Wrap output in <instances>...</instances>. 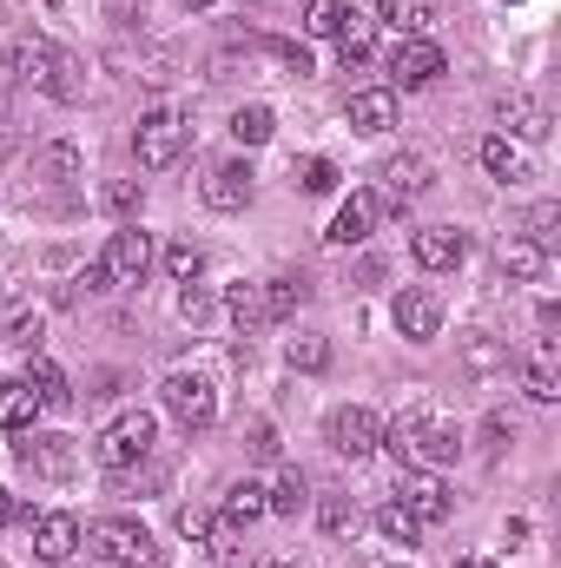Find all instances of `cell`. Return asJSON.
Returning <instances> with one entry per match:
<instances>
[{
    "instance_id": "6da1fadb",
    "label": "cell",
    "mask_w": 561,
    "mask_h": 568,
    "mask_svg": "<svg viewBox=\"0 0 561 568\" xmlns=\"http://www.w3.org/2000/svg\"><path fill=\"white\" fill-rule=\"evenodd\" d=\"M377 449H390L404 469H449L456 463V449H462V436L456 424H442V417H429V410H410V417H397V424L384 429V443Z\"/></svg>"
},
{
    "instance_id": "7a4b0ae2",
    "label": "cell",
    "mask_w": 561,
    "mask_h": 568,
    "mask_svg": "<svg viewBox=\"0 0 561 568\" xmlns=\"http://www.w3.org/2000/svg\"><path fill=\"white\" fill-rule=\"evenodd\" d=\"M185 145H192V120H185L178 106H152V113H140L133 152H140L145 172H165V165H178V159H185Z\"/></svg>"
},
{
    "instance_id": "3957f363",
    "label": "cell",
    "mask_w": 561,
    "mask_h": 568,
    "mask_svg": "<svg viewBox=\"0 0 561 568\" xmlns=\"http://www.w3.org/2000/svg\"><path fill=\"white\" fill-rule=\"evenodd\" d=\"M86 542H93L113 568H159V542H152V529L133 523V516H106V523H93Z\"/></svg>"
},
{
    "instance_id": "277c9868",
    "label": "cell",
    "mask_w": 561,
    "mask_h": 568,
    "mask_svg": "<svg viewBox=\"0 0 561 568\" xmlns=\"http://www.w3.org/2000/svg\"><path fill=\"white\" fill-rule=\"evenodd\" d=\"M152 436H159V424L145 417V410H126V417H113V424L100 429V463L106 469H140L145 456H152Z\"/></svg>"
},
{
    "instance_id": "5b68a950",
    "label": "cell",
    "mask_w": 561,
    "mask_h": 568,
    "mask_svg": "<svg viewBox=\"0 0 561 568\" xmlns=\"http://www.w3.org/2000/svg\"><path fill=\"white\" fill-rule=\"evenodd\" d=\"M159 397H165V410L185 429H212V417H218V390H212L205 377H192V371H172V377L159 384Z\"/></svg>"
},
{
    "instance_id": "8992f818",
    "label": "cell",
    "mask_w": 561,
    "mask_h": 568,
    "mask_svg": "<svg viewBox=\"0 0 561 568\" xmlns=\"http://www.w3.org/2000/svg\"><path fill=\"white\" fill-rule=\"evenodd\" d=\"M324 436H330V449H337V456L364 463V456L384 443V424H377V410H364V404H344V410H330Z\"/></svg>"
},
{
    "instance_id": "52a82bcc",
    "label": "cell",
    "mask_w": 561,
    "mask_h": 568,
    "mask_svg": "<svg viewBox=\"0 0 561 568\" xmlns=\"http://www.w3.org/2000/svg\"><path fill=\"white\" fill-rule=\"evenodd\" d=\"M436 179H429V159L422 152H397L384 159V192H377V212H404L410 199H422Z\"/></svg>"
},
{
    "instance_id": "ba28073f",
    "label": "cell",
    "mask_w": 561,
    "mask_h": 568,
    "mask_svg": "<svg viewBox=\"0 0 561 568\" xmlns=\"http://www.w3.org/2000/svg\"><path fill=\"white\" fill-rule=\"evenodd\" d=\"M390 80H397V87H429V80H442V47H436L429 33L397 40V47H390Z\"/></svg>"
},
{
    "instance_id": "9c48e42d",
    "label": "cell",
    "mask_w": 561,
    "mask_h": 568,
    "mask_svg": "<svg viewBox=\"0 0 561 568\" xmlns=\"http://www.w3.org/2000/svg\"><path fill=\"white\" fill-rule=\"evenodd\" d=\"M106 284H140L152 272V239H145L140 225H126V232H113L106 239Z\"/></svg>"
},
{
    "instance_id": "30bf717a",
    "label": "cell",
    "mask_w": 561,
    "mask_h": 568,
    "mask_svg": "<svg viewBox=\"0 0 561 568\" xmlns=\"http://www.w3.org/2000/svg\"><path fill=\"white\" fill-rule=\"evenodd\" d=\"M397 503H404L422 529H429V523H442V516H449V483H442L436 469H404V483H397Z\"/></svg>"
},
{
    "instance_id": "8fae6325",
    "label": "cell",
    "mask_w": 561,
    "mask_h": 568,
    "mask_svg": "<svg viewBox=\"0 0 561 568\" xmlns=\"http://www.w3.org/2000/svg\"><path fill=\"white\" fill-rule=\"evenodd\" d=\"M397 331L410 337V344H429L436 331H442V297L429 291V284H410V291H397Z\"/></svg>"
},
{
    "instance_id": "7c38bea8",
    "label": "cell",
    "mask_w": 561,
    "mask_h": 568,
    "mask_svg": "<svg viewBox=\"0 0 561 568\" xmlns=\"http://www.w3.org/2000/svg\"><path fill=\"white\" fill-rule=\"evenodd\" d=\"M13 449H20V463H27L33 476H53V483H67V476H73V443H67V436H53V429H27Z\"/></svg>"
},
{
    "instance_id": "4fadbf2b",
    "label": "cell",
    "mask_w": 561,
    "mask_h": 568,
    "mask_svg": "<svg viewBox=\"0 0 561 568\" xmlns=\"http://www.w3.org/2000/svg\"><path fill=\"white\" fill-rule=\"evenodd\" d=\"M205 205H212V212H245V205H252V165H245V159L212 165V179H205Z\"/></svg>"
},
{
    "instance_id": "5bb4252c",
    "label": "cell",
    "mask_w": 561,
    "mask_h": 568,
    "mask_svg": "<svg viewBox=\"0 0 561 568\" xmlns=\"http://www.w3.org/2000/svg\"><path fill=\"white\" fill-rule=\"evenodd\" d=\"M522 390H529V404H555L561 397V344L555 337H536L529 371H522Z\"/></svg>"
},
{
    "instance_id": "9a60e30c",
    "label": "cell",
    "mask_w": 561,
    "mask_h": 568,
    "mask_svg": "<svg viewBox=\"0 0 561 568\" xmlns=\"http://www.w3.org/2000/svg\"><path fill=\"white\" fill-rule=\"evenodd\" d=\"M410 252H417V265H422V272H449V265H462L469 239H462L456 225H422L417 239H410Z\"/></svg>"
},
{
    "instance_id": "2e32d148",
    "label": "cell",
    "mask_w": 561,
    "mask_h": 568,
    "mask_svg": "<svg viewBox=\"0 0 561 568\" xmlns=\"http://www.w3.org/2000/svg\"><path fill=\"white\" fill-rule=\"evenodd\" d=\"M370 225H377V192H350L344 205H337V219H330V245H364L370 239Z\"/></svg>"
},
{
    "instance_id": "e0dca14e",
    "label": "cell",
    "mask_w": 561,
    "mask_h": 568,
    "mask_svg": "<svg viewBox=\"0 0 561 568\" xmlns=\"http://www.w3.org/2000/svg\"><path fill=\"white\" fill-rule=\"evenodd\" d=\"M53 60H60V47H53V40H40V33H20V40L7 47V67H13V80H33V87H47Z\"/></svg>"
},
{
    "instance_id": "ac0fdd59",
    "label": "cell",
    "mask_w": 561,
    "mask_h": 568,
    "mask_svg": "<svg viewBox=\"0 0 561 568\" xmlns=\"http://www.w3.org/2000/svg\"><path fill=\"white\" fill-rule=\"evenodd\" d=\"M482 165H489V179H502V185H522L536 165H529V152L509 140V133H489L482 140Z\"/></svg>"
},
{
    "instance_id": "d6986e66",
    "label": "cell",
    "mask_w": 561,
    "mask_h": 568,
    "mask_svg": "<svg viewBox=\"0 0 561 568\" xmlns=\"http://www.w3.org/2000/svg\"><path fill=\"white\" fill-rule=\"evenodd\" d=\"M350 126H357L364 140L390 133V126H397V100H390L384 87H370V93H350Z\"/></svg>"
},
{
    "instance_id": "ffe728a7",
    "label": "cell",
    "mask_w": 561,
    "mask_h": 568,
    "mask_svg": "<svg viewBox=\"0 0 561 568\" xmlns=\"http://www.w3.org/2000/svg\"><path fill=\"white\" fill-rule=\"evenodd\" d=\"M496 120H502L509 133H522V140H549V106H542L536 93H509V100L496 106Z\"/></svg>"
},
{
    "instance_id": "44dd1931",
    "label": "cell",
    "mask_w": 561,
    "mask_h": 568,
    "mask_svg": "<svg viewBox=\"0 0 561 568\" xmlns=\"http://www.w3.org/2000/svg\"><path fill=\"white\" fill-rule=\"evenodd\" d=\"M73 549H80V523L73 516H40L33 523V556L40 562H67Z\"/></svg>"
},
{
    "instance_id": "7402d4cb",
    "label": "cell",
    "mask_w": 561,
    "mask_h": 568,
    "mask_svg": "<svg viewBox=\"0 0 561 568\" xmlns=\"http://www.w3.org/2000/svg\"><path fill=\"white\" fill-rule=\"evenodd\" d=\"M462 371H469V377H496V371H509V344L489 337V331H462Z\"/></svg>"
},
{
    "instance_id": "603a6c76",
    "label": "cell",
    "mask_w": 561,
    "mask_h": 568,
    "mask_svg": "<svg viewBox=\"0 0 561 568\" xmlns=\"http://www.w3.org/2000/svg\"><path fill=\"white\" fill-rule=\"evenodd\" d=\"M40 410H47V404L33 397V384H27V377H7V384H0V429H33Z\"/></svg>"
},
{
    "instance_id": "cb8c5ba5",
    "label": "cell",
    "mask_w": 561,
    "mask_h": 568,
    "mask_svg": "<svg viewBox=\"0 0 561 568\" xmlns=\"http://www.w3.org/2000/svg\"><path fill=\"white\" fill-rule=\"evenodd\" d=\"M225 311L238 317L245 337H258V331L272 324V311H265V284H232V291H225Z\"/></svg>"
},
{
    "instance_id": "d4e9b609",
    "label": "cell",
    "mask_w": 561,
    "mask_h": 568,
    "mask_svg": "<svg viewBox=\"0 0 561 568\" xmlns=\"http://www.w3.org/2000/svg\"><path fill=\"white\" fill-rule=\"evenodd\" d=\"M496 265H502V278H516V284H536V278H542V265H549V252H536L529 239H502V252H496Z\"/></svg>"
},
{
    "instance_id": "484cf974",
    "label": "cell",
    "mask_w": 561,
    "mask_h": 568,
    "mask_svg": "<svg viewBox=\"0 0 561 568\" xmlns=\"http://www.w3.org/2000/svg\"><path fill=\"white\" fill-rule=\"evenodd\" d=\"M370 47H377V27H370L364 13H350V20L337 27V60H344V73H357V67L370 60Z\"/></svg>"
},
{
    "instance_id": "4316f807",
    "label": "cell",
    "mask_w": 561,
    "mask_h": 568,
    "mask_svg": "<svg viewBox=\"0 0 561 568\" xmlns=\"http://www.w3.org/2000/svg\"><path fill=\"white\" fill-rule=\"evenodd\" d=\"M20 377H27V384H33V397H40V404H47V410H60V404H67V397H73V390H67V371H60V364H47V357H40V351H33V357H27V371H20Z\"/></svg>"
},
{
    "instance_id": "83f0119b",
    "label": "cell",
    "mask_w": 561,
    "mask_h": 568,
    "mask_svg": "<svg viewBox=\"0 0 561 568\" xmlns=\"http://www.w3.org/2000/svg\"><path fill=\"white\" fill-rule=\"evenodd\" d=\"M258 516H272L265 483H232V489H225V523H232V529H252Z\"/></svg>"
},
{
    "instance_id": "f1b7e54d",
    "label": "cell",
    "mask_w": 561,
    "mask_h": 568,
    "mask_svg": "<svg viewBox=\"0 0 561 568\" xmlns=\"http://www.w3.org/2000/svg\"><path fill=\"white\" fill-rule=\"evenodd\" d=\"M297 304H310V278H304V272H278V278L265 284V311H272V324L290 317Z\"/></svg>"
},
{
    "instance_id": "f546056e",
    "label": "cell",
    "mask_w": 561,
    "mask_h": 568,
    "mask_svg": "<svg viewBox=\"0 0 561 568\" xmlns=\"http://www.w3.org/2000/svg\"><path fill=\"white\" fill-rule=\"evenodd\" d=\"M40 93H47V100H60V106H73V100H80V93H86V80H80V60H67V53H60V60H53V73H47V87H40Z\"/></svg>"
},
{
    "instance_id": "4dcf8cb0",
    "label": "cell",
    "mask_w": 561,
    "mask_h": 568,
    "mask_svg": "<svg viewBox=\"0 0 561 568\" xmlns=\"http://www.w3.org/2000/svg\"><path fill=\"white\" fill-rule=\"evenodd\" d=\"M284 364H290V371H324V364H330V344H324L317 331H297V337L284 344Z\"/></svg>"
},
{
    "instance_id": "1f68e13d",
    "label": "cell",
    "mask_w": 561,
    "mask_h": 568,
    "mask_svg": "<svg viewBox=\"0 0 561 568\" xmlns=\"http://www.w3.org/2000/svg\"><path fill=\"white\" fill-rule=\"evenodd\" d=\"M522 239H529L536 252H555V245H561V205H555V199H542V205L529 212V232H522Z\"/></svg>"
},
{
    "instance_id": "d6a6232c",
    "label": "cell",
    "mask_w": 561,
    "mask_h": 568,
    "mask_svg": "<svg viewBox=\"0 0 561 568\" xmlns=\"http://www.w3.org/2000/svg\"><path fill=\"white\" fill-rule=\"evenodd\" d=\"M304 496H310V483H304V469H284L278 483L265 489V503H272V516H297V509H304Z\"/></svg>"
},
{
    "instance_id": "836d02e7",
    "label": "cell",
    "mask_w": 561,
    "mask_h": 568,
    "mask_svg": "<svg viewBox=\"0 0 561 568\" xmlns=\"http://www.w3.org/2000/svg\"><path fill=\"white\" fill-rule=\"evenodd\" d=\"M350 20V7L344 0H304V33H317V40H337V27Z\"/></svg>"
},
{
    "instance_id": "e575fe53",
    "label": "cell",
    "mask_w": 561,
    "mask_h": 568,
    "mask_svg": "<svg viewBox=\"0 0 561 568\" xmlns=\"http://www.w3.org/2000/svg\"><path fill=\"white\" fill-rule=\"evenodd\" d=\"M100 205H106L113 219H140V205H145V185H140V179H106V192H100Z\"/></svg>"
},
{
    "instance_id": "d590c367",
    "label": "cell",
    "mask_w": 561,
    "mask_h": 568,
    "mask_svg": "<svg viewBox=\"0 0 561 568\" xmlns=\"http://www.w3.org/2000/svg\"><path fill=\"white\" fill-rule=\"evenodd\" d=\"M232 133H238V145H265L278 133V120H272V106H238L232 113Z\"/></svg>"
},
{
    "instance_id": "8d00e7d4",
    "label": "cell",
    "mask_w": 561,
    "mask_h": 568,
    "mask_svg": "<svg viewBox=\"0 0 561 568\" xmlns=\"http://www.w3.org/2000/svg\"><path fill=\"white\" fill-rule=\"evenodd\" d=\"M384 27H397V40H410L429 27V0H384Z\"/></svg>"
},
{
    "instance_id": "74e56055",
    "label": "cell",
    "mask_w": 561,
    "mask_h": 568,
    "mask_svg": "<svg viewBox=\"0 0 561 568\" xmlns=\"http://www.w3.org/2000/svg\"><path fill=\"white\" fill-rule=\"evenodd\" d=\"M317 523H324V536L344 542V536H357V503H350V496H324V503H317Z\"/></svg>"
},
{
    "instance_id": "f35d334b",
    "label": "cell",
    "mask_w": 561,
    "mask_h": 568,
    "mask_svg": "<svg viewBox=\"0 0 561 568\" xmlns=\"http://www.w3.org/2000/svg\"><path fill=\"white\" fill-rule=\"evenodd\" d=\"M73 172H80V152L67 140L47 145V152H33V179H53V185H60V179H73Z\"/></svg>"
},
{
    "instance_id": "ab89813d",
    "label": "cell",
    "mask_w": 561,
    "mask_h": 568,
    "mask_svg": "<svg viewBox=\"0 0 561 568\" xmlns=\"http://www.w3.org/2000/svg\"><path fill=\"white\" fill-rule=\"evenodd\" d=\"M377 529H384L390 542H404V549H410V542L422 536V523L410 516V509H404V503H384V509H377Z\"/></svg>"
},
{
    "instance_id": "60d3db41",
    "label": "cell",
    "mask_w": 561,
    "mask_h": 568,
    "mask_svg": "<svg viewBox=\"0 0 561 568\" xmlns=\"http://www.w3.org/2000/svg\"><path fill=\"white\" fill-rule=\"evenodd\" d=\"M165 272H172L178 284H192L198 272H205V252H198L192 239H178V245H165Z\"/></svg>"
},
{
    "instance_id": "b9f144b4",
    "label": "cell",
    "mask_w": 561,
    "mask_h": 568,
    "mask_svg": "<svg viewBox=\"0 0 561 568\" xmlns=\"http://www.w3.org/2000/svg\"><path fill=\"white\" fill-rule=\"evenodd\" d=\"M297 185H304V192H337V165H330V159H304V165H297Z\"/></svg>"
},
{
    "instance_id": "7bdbcfd3",
    "label": "cell",
    "mask_w": 561,
    "mask_h": 568,
    "mask_svg": "<svg viewBox=\"0 0 561 568\" xmlns=\"http://www.w3.org/2000/svg\"><path fill=\"white\" fill-rule=\"evenodd\" d=\"M40 331H47L40 311H20V317L7 324V344H13V351H40Z\"/></svg>"
},
{
    "instance_id": "ee69618b",
    "label": "cell",
    "mask_w": 561,
    "mask_h": 568,
    "mask_svg": "<svg viewBox=\"0 0 561 568\" xmlns=\"http://www.w3.org/2000/svg\"><path fill=\"white\" fill-rule=\"evenodd\" d=\"M178 536H185V542H218V529H212L205 509H178Z\"/></svg>"
},
{
    "instance_id": "f6af8a7d",
    "label": "cell",
    "mask_w": 561,
    "mask_h": 568,
    "mask_svg": "<svg viewBox=\"0 0 561 568\" xmlns=\"http://www.w3.org/2000/svg\"><path fill=\"white\" fill-rule=\"evenodd\" d=\"M245 449H252L258 463H272V456H278V429H272V424H265V417H258V424L245 429Z\"/></svg>"
},
{
    "instance_id": "bcb514c9",
    "label": "cell",
    "mask_w": 561,
    "mask_h": 568,
    "mask_svg": "<svg viewBox=\"0 0 561 568\" xmlns=\"http://www.w3.org/2000/svg\"><path fill=\"white\" fill-rule=\"evenodd\" d=\"M205 311H212V297H205L198 284H185V291H178V317H185V324H205Z\"/></svg>"
},
{
    "instance_id": "7dc6e473",
    "label": "cell",
    "mask_w": 561,
    "mask_h": 568,
    "mask_svg": "<svg viewBox=\"0 0 561 568\" xmlns=\"http://www.w3.org/2000/svg\"><path fill=\"white\" fill-rule=\"evenodd\" d=\"M272 53H278V67L290 73V80H304V73H310V53H304V47H290V40H278Z\"/></svg>"
},
{
    "instance_id": "c3c4849f",
    "label": "cell",
    "mask_w": 561,
    "mask_h": 568,
    "mask_svg": "<svg viewBox=\"0 0 561 568\" xmlns=\"http://www.w3.org/2000/svg\"><path fill=\"white\" fill-rule=\"evenodd\" d=\"M482 436H489V449H502V443H516V424H509L502 410H489V424H482Z\"/></svg>"
},
{
    "instance_id": "681fc988",
    "label": "cell",
    "mask_w": 561,
    "mask_h": 568,
    "mask_svg": "<svg viewBox=\"0 0 561 568\" xmlns=\"http://www.w3.org/2000/svg\"><path fill=\"white\" fill-rule=\"evenodd\" d=\"M7 523H13V496L0 489V529H7Z\"/></svg>"
},
{
    "instance_id": "f907efd6",
    "label": "cell",
    "mask_w": 561,
    "mask_h": 568,
    "mask_svg": "<svg viewBox=\"0 0 561 568\" xmlns=\"http://www.w3.org/2000/svg\"><path fill=\"white\" fill-rule=\"evenodd\" d=\"M462 568H502V562H496V556H469Z\"/></svg>"
},
{
    "instance_id": "816d5d0a",
    "label": "cell",
    "mask_w": 561,
    "mask_h": 568,
    "mask_svg": "<svg viewBox=\"0 0 561 568\" xmlns=\"http://www.w3.org/2000/svg\"><path fill=\"white\" fill-rule=\"evenodd\" d=\"M252 568H297V562H284V556H265V562H252Z\"/></svg>"
},
{
    "instance_id": "f5cc1de1",
    "label": "cell",
    "mask_w": 561,
    "mask_h": 568,
    "mask_svg": "<svg viewBox=\"0 0 561 568\" xmlns=\"http://www.w3.org/2000/svg\"><path fill=\"white\" fill-rule=\"evenodd\" d=\"M185 7H218V0H185Z\"/></svg>"
},
{
    "instance_id": "db71d44e",
    "label": "cell",
    "mask_w": 561,
    "mask_h": 568,
    "mask_svg": "<svg viewBox=\"0 0 561 568\" xmlns=\"http://www.w3.org/2000/svg\"><path fill=\"white\" fill-rule=\"evenodd\" d=\"M509 7H522V0H509Z\"/></svg>"
}]
</instances>
